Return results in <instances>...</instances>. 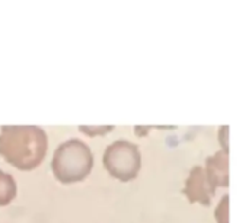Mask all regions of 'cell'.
<instances>
[{
	"instance_id": "obj_3",
	"label": "cell",
	"mask_w": 249,
	"mask_h": 223,
	"mask_svg": "<svg viewBox=\"0 0 249 223\" xmlns=\"http://www.w3.org/2000/svg\"><path fill=\"white\" fill-rule=\"evenodd\" d=\"M104 165L112 177L121 181L134 178L140 167V155L137 146L125 140L114 142L107 148L104 153Z\"/></svg>"
},
{
	"instance_id": "obj_4",
	"label": "cell",
	"mask_w": 249,
	"mask_h": 223,
	"mask_svg": "<svg viewBox=\"0 0 249 223\" xmlns=\"http://www.w3.org/2000/svg\"><path fill=\"white\" fill-rule=\"evenodd\" d=\"M16 196V181L15 178L0 169V207L7 206Z\"/></svg>"
},
{
	"instance_id": "obj_2",
	"label": "cell",
	"mask_w": 249,
	"mask_h": 223,
	"mask_svg": "<svg viewBox=\"0 0 249 223\" xmlns=\"http://www.w3.org/2000/svg\"><path fill=\"white\" fill-rule=\"evenodd\" d=\"M93 167V155L89 146L79 139L63 142L54 152L51 169L54 177L63 184L82 181Z\"/></svg>"
},
{
	"instance_id": "obj_5",
	"label": "cell",
	"mask_w": 249,
	"mask_h": 223,
	"mask_svg": "<svg viewBox=\"0 0 249 223\" xmlns=\"http://www.w3.org/2000/svg\"><path fill=\"white\" fill-rule=\"evenodd\" d=\"M112 127L111 126H108V127H86V126H80L79 127V130L80 131H83V133H86V134H90V136H95V134H102V133H105V131H109Z\"/></svg>"
},
{
	"instance_id": "obj_1",
	"label": "cell",
	"mask_w": 249,
	"mask_h": 223,
	"mask_svg": "<svg viewBox=\"0 0 249 223\" xmlns=\"http://www.w3.org/2000/svg\"><path fill=\"white\" fill-rule=\"evenodd\" d=\"M48 137L38 126H1L0 156L20 171L41 165L47 155Z\"/></svg>"
}]
</instances>
